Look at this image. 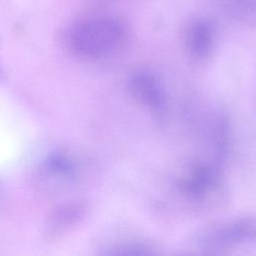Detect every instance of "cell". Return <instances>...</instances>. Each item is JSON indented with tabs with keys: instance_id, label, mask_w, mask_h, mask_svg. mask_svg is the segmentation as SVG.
<instances>
[{
	"instance_id": "7a4b0ae2",
	"label": "cell",
	"mask_w": 256,
	"mask_h": 256,
	"mask_svg": "<svg viewBox=\"0 0 256 256\" xmlns=\"http://www.w3.org/2000/svg\"><path fill=\"white\" fill-rule=\"evenodd\" d=\"M175 187L184 200L198 206H208L219 199L224 189V178L216 162L196 160L180 172Z\"/></svg>"
},
{
	"instance_id": "8992f818",
	"label": "cell",
	"mask_w": 256,
	"mask_h": 256,
	"mask_svg": "<svg viewBox=\"0 0 256 256\" xmlns=\"http://www.w3.org/2000/svg\"><path fill=\"white\" fill-rule=\"evenodd\" d=\"M228 19L248 26L256 25V0H212Z\"/></svg>"
},
{
	"instance_id": "6da1fadb",
	"label": "cell",
	"mask_w": 256,
	"mask_h": 256,
	"mask_svg": "<svg viewBox=\"0 0 256 256\" xmlns=\"http://www.w3.org/2000/svg\"><path fill=\"white\" fill-rule=\"evenodd\" d=\"M125 37L126 29L120 20L110 16H98L75 24L68 33L67 42L75 55L95 60L116 51Z\"/></svg>"
},
{
	"instance_id": "5b68a950",
	"label": "cell",
	"mask_w": 256,
	"mask_h": 256,
	"mask_svg": "<svg viewBox=\"0 0 256 256\" xmlns=\"http://www.w3.org/2000/svg\"><path fill=\"white\" fill-rule=\"evenodd\" d=\"M216 41V26L210 19L193 21L185 33V48L196 61L206 60L212 53Z\"/></svg>"
},
{
	"instance_id": "3957f363",
	"label": "cell",
	"mask_w": 256,
	"mask_h": 256,
	"mask_svg": "<svg viewBox=\"0 0 256 256\" xmlns=\"http://www.w3.org/2000/svg\"><path fill=\"white\" fill-rule=\"evenodd\" d=\"M256 241V217L245 216L212 225L197 235L196 244L204 250L218 251Z\"/></svg>"
},
{
	"instance_id": "277c9868",
	"label": "cell",
	"mask_w": 256,
	"mask_h": 256,
	"mask_svg": "<svg viewBox=\"0 0 256 256\" xmlns=\"http://www.w3.org/2000/svg\"><path fill=\"white\" fill-rule=\"evenodd\" d=\"M127 88L133 99L157 120L167 112V96L158 77L148 70H135L127 79Z\"/></svg>"
}]
</instances>
